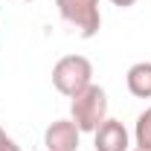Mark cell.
<instances>
[{
	"mask_svg": "<svg viewBox=\"0 0 151 151\" xmlns=\"http://www.w3.org/2000/svg\"><path fill=\"white\" fill-rule=\"evenodd\" d=\"M20 3H32V0H20Z\"/></svg>",
	"mask_w": 151,
	"mask_h": 151,
	"instance_id": "obj_11",
	"label": "cell"
},
{
	"mask_svg": "<svg viewBox=\"0 0 151 151\" xmlns=\"http://www.w3.org/2000/svg\"><path fill=\"white\" fill-rule=\"evenodd\" d=\"M58 15L73 26L81 38H93L102 29V12L99 0H55Z\"/></svg>",
	"mask_w": 151,
	"mask_h": 151,
	"instance_id": "obj_3",
	"label": "cell"
},
{
	"mask_svg": "<svg viewBox=\"0 0 151 151\" xmlns=\"http://www.w3.org/2000/svg\"><path fill=\"white\" fill-rule=\"evenodd\" d=\"M134 139L139 148H151V108L137 116V125H134Z\"/></svg>",
	"mask_w": 151,
	"mask_h": 151,
	"instance_id": "obj_7",
	"label": "cell"
},
{
	"mask_svg": "<svg viewBox=\"0 0 151 151\" xmlns=\"http://www.w3.org/2000/svg\"><path fill=\"white\" fill-rule=\"evenodd\" d=\"M6 137H9V134L3 131V128H0V142H3V139H6Z\"/></svg>",
	"mask_w": 151,
	"mask_h": 151,
	"instance_id": "obj_9",
	"label": "cell"
},
{
	"mask_svg": "<svg viewBox=\"0 0 151 151\" xmlns=\"http://www.w3.org/2000/svg\"><path fill=\"white\" fill-rule=\"evenodd\" d=\"M0 151H20V145L12 139V137H6V139L0 142Z\"/></svg>",
	"mask_w": 151,
	"mask_h": 151,
	"instance_id": "obj_8",
	"label": "cell"
},
{
	"mask_svg": "<svg viewBox=\"0 0 151 151\" xmlns=\"http://www.w3.org/2000/svg\"><path fill=\"white\" fill-rule=\"evenodd\" d=\"M70 119L76 122V128L81 134H93L108 119V93H105V87L90 84L81 93H76L73 102H70Z\"/></svg>",
	"mask_w": 151,
	"mask_h": 151,
	"instance_id": "obj_1",
	"label": "cell"
},
{
	"mask_svg": "<svg viewBox=\"0 0 151 151\" xmlns=\"http://www.w3.org/2000/svg\"><path fill=\"white\" fill-rule=\"evenodd\" d=\"M131 151H151V148H139V145H137V148H131Z\"/></svg>",
	"mask_w": 151,
	"mask_h": 151,
	"instance_id": "obj_10",
	"label": "cell"
},
{
	"mask_svg": "<svg viewBox=\"0 0 151 151\" xmlns=\"http://www.w3.org/2000/svg\"><path fill=\"white\" fill-rule=\"evenodd\" d=\"M128 93L137 99H151V61H137L125 73Z\"/></svg>",
	"mask_w": 151,
	"mask_h": 151,
	"instance_id": "obj_6",
	"label": "cell"
},
{
	"mask_svg": "<svg viewBox=\"0 0 151 151\" xmlns=\"http://www.w3.org/2000/svg\"><path fill=\"white\" fill-rule=\"evenodd\" d=\"M52 84L61 96L73 99L76 93H81L84 87L93 84V64L84 55H64L55 61L52 67Z\"/></svg>",
	"mask_w": 151,
	"mask_h": 151,
	"instance_id": "obj_2",
	"label": "cell"
},
{
	"mask_svg": "<svg viewBox=\"0 0 151 151\" xmlns=\"http://www.w3.org/2000/svg\"><path fill=\"white\" fill-rule=\"evenodd\" d=\"M93 148L96 151H131V139H128V128L119 119H105L93 131Z\"/></svg>",
	"mask_w": 151,
	"mask_h": 151,
	"instance_id": "obj_5",
	"label": "cell"
},
{
	"mask_svg": "<svg viewBox=\"0 0 151 151\" xmlns=\"http://www.w3.org/2000/svg\"><path fill=\"white\" fill-rule=\"evenodd\" d=\"M81 131L76 128L73 119H55L44 131V145L47 151H78Z\"/></svg>",
	"mask_w": 151,
	"mask_h": 151,
	"instance_id": "obj_4",
	"label": "cell"
}]
</instances>
